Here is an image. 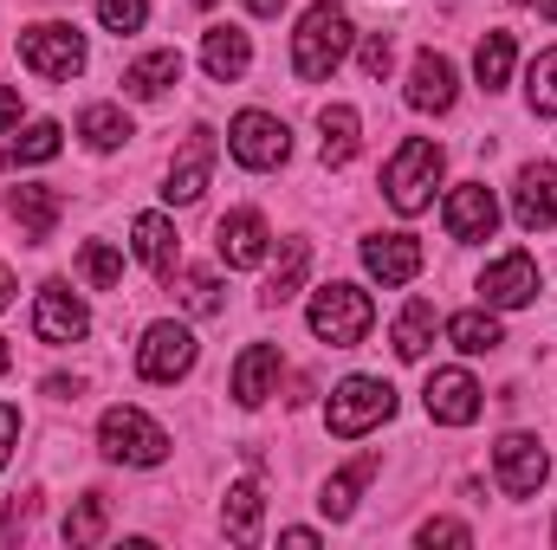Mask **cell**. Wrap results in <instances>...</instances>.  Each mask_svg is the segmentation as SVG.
<instances>
[{"label":"cell","instance_id":"6da1fadb","mask_svg":"<svg viewBox=\"0 0 557 550\" xmlns=\"http://www.w3.org/2000/svg\"><path fill=\"white\" fill-rule=\"evenodd\" d=\"M344 59H350V13L331 7V0H318V7L298 20V33H292V72H298L305 85H324Z\"/></svg>","mask_w":557,"mask_h":550},{"label":"cell","instance_id":"7a4b0ae2","mask_svg":"<svg viewBox=\"0 0 557 550\" xmlns=\"http://www.w3.org/2000/svg\"><path fill=\"white\" fill-rule=\"evenodd\" d=\"M370 324H376V304L363 285H318V298H311V337L318 343L357 350L370 337Z\"/></svg>","mask_w":557,"mask_h":550},{"label":"cell","instance_id":"3957f363","mask_svg":"<svg viewBox=\"0 0 557 550\" xmlns=\"http://www.w3.org/2000/svg\"><path fill=\"white\" fill-rule=\"evenodd\" d=\"M434 182H441V142L428 137H409L383 168V195H389L396 214H421L434 201Z\"/></svg>","mask_w":557,"mask_h":550},{"label":"cell","instance_id":"277c9868","mask_svg":"<svg viewBox=\"0 0 557 550\" xmlns=\"http://www.w3.org/2000/svg\"><path fill=\"white\" fill-rule=\"evenodd\" d=\"M20 65H26L33 78H46V85H72V78L85 72V33H78V26H59V20L26 26V33H20Z\"/></svg>","mask_w":557,"mask_h":550},{"label":"cell","instance_id":"5b68a950","mask_svg":"<svg viewBox=\"0 0 557 550\" xmlns=\"http://www.w3.org/2000/svg\"><path fill=\"white\" fill-rule=\"evenodd\" d=\"M389 414H396V389H389L383 376H350V383L331 389L324 427H331L337 440H357V434H370V427L389 421Z\"/></svg>","mask_w":557,"mask_h":550},{"label":"cell","instance_id":"8992f818","mask_svg":"<svg viewBox=\"0 0 557 550\" xmlns=\"http://www.w3.org/2000/svg\"><path fill=\"white\" fill-rule=\"evenodd\" d=\"M98 447H104V460H117V466H162V460H169V434H162L143 409H104Z\"/></svg>","mask_w":557,"mask_h":550},{"label":"cell","instance_id":"52a82bcc","mask_svg":"<svg viewBox=\"0 0 557 550\" xmlns=\"http://www.w3.org/2000/svg\"><path fill=\"white\" fill-rule=\"evenodd\" d=\"M195 370V330L188 324H149L137 343V376L143 383H182Z\"/></svg>","mask_w":557,"mask_h":550},{"label":"cell","instance_id":"ba28073f","mask_svg":"<svg viewBox=\"0 0 557 550\" xmlns=\"http://www.w3.org/2000/svg\"><path fill=\"white\" fill-rule=\"evenodd\" d=\"M227 149H234L240 168H278V162L292 155V130L278 124L273 111H240V117L227 124Z\"/></svg>","mask_w":557,"mask_h":550},{"label":"cell","instance_id":"9c48e42d","mask_svg":"<svg viewBox=\"0 0 557 550\" xmlns=\"http://www.w3.org/2000/svg\"><path fill=\"white\" fill-rule=\"evenodd\" d=\"M493 466H499L506 499H532V492L545 486V473H552V453H545L539 434H506V440L493 447Z\"/></svg>","mask_w":557,"mask_h":550},{"label":"cell","instance_id":"30bf717a","mask_svg":"<svg viewBox=\"0 0 557 550\" xmlns=\"http://www.w3.org/2000/svg\"><path fill=\"white\" fill-rule=\"evenodd\" d=\"M441 221H447V240L480 247V240H493V227H499V201H493V188H486V182H460V188L447 195Z\"/></svg>","mask_w":557,"mask_h":550},{"label":"cell","instance_id":"8fae6325","mask_svg":"<svg viewBox=\"0 0 557 550\" xmlns=\"http://www.w3.org/2000/svg\"><path fill=\"white\" fill-rule=\"evenodd\" d=\"M480 298H486L493 311H525V304L539 298V260H532V253L493 260V266L480 273Z\"/></svg>","mask_w":557,"mask_h":550},{"label":"cell","instance_id":"7c38bea8","mask_svg":"<svg viewBox=\"0 0 557 550\" xmlns=\"http://www.w3.org/2000/svg\"><path fill=\"white\" fill-rule=\"evenodd\" d=\"M512 221L525 234H545L557 227V162H525L519 168V188H512Z\"/></svg>","mask_w":557,"mask_h":550},{"label":"cell","instance_id":"4fadbf2b","mask_svg":"<svg viewBox=\"0 0 557 550\" xmlns=\"http://www.w3.org/2000/svg\"><path fill=\"white\" fill-rule=\"evenodd\" d=\"M421 402H428V414L441 427H467V421H480V383L467 370H434L428 389H421Z\"/></svg>","mask_w":557,"mask_h":550},{"label":"cell","instance_id":"5bb4252c","mask_svg":"<svg viewBox=\"0 0 557 550\" xmlns=\"http://www.w3.org/2000/svg\"><path fill=\"white\" fill-rule=\"evenodd\" d=\"M208 175H214V130H188L182 155L169 162V188H162V195H169L175 208H188V201H201Z\"/></svg>","mask_w":557,"mask_h":550},{"label":"cell","instance_id":"9a60e30c","mask_svg":"<svg viewBox=\"0 0 557 550\" xmlns=\"http://www.w3.org/2000/svg\"><path fill=\"white\" fill-rule=\"evenodd\" d=\"M33 330H39L46 343H78V337L91 330V311H85V304L52 278V285L39 291V304H33Z\"/></svg>","mask_w":557,"mask_h":550},{"label":"cell","instance_id":"2e32d148","mask_svg":"<svg viewBox=\"0 0 557 550\" xmlns=\"http://www.w3.org/2000/svg\"><path fill=\"white\" fill-rule=\"evenodd\" d=\"M363 266H370V278H383V285H409L428 266V253H421L416 234H370L363 240Z\"/></svg>","mask_w":557,"mask_h":550},{"label":"cell","instance_id":"e0dca14e","mask_svg":"<svg viewBox=\"0 0 557 550\" xmlns=\"http://www.w3.org/2000/svg\"><path fill=\"white\" fill-rule=\"evenodd\" d=\"M7 214H13V227L39 247V240H52V227H59V214H65V195L46 188V182H26V188L7 195Z\"/></svg>","mask_w":557,"mask_h":550},{"label":"cell","instance_id":"ac0fdd59","mask_svg":"<svg viewBox=\"0 0 557 550\" xmlns=\"http://www.w3.org/2000/svg\"><path fill=\"white\" fill-rule=\"evenodd\" d=\"M267 221L253 214V208H234L227 221H221V234H214V247H221V260L234 266V273H247V266H260L267 260Z\"/></svg>","mask_w":557,"mask_h":550},{"label":"cell","instance_id":"d6986e66","mask_svg":"<svg viewBox=\"0 0 557 550\" xmlns=\"http://www.w3.org/2000/svg\"><path fill=\"white\" fill-rule=\"evenodd\" d=\"M454 98H460V85H454V59H441V52H416V65H409V104L416 111H454Z\"/></svg>","mask_w":557,"mask_h":550},{"label":"cell","instance_id":"ffe728a7","mask_svg":"<svg viewBox=\"0 0 557 550\" xmlns=\"http://www.w3.org/2000/svg\"><path fill=\"white\" fill-rule=\"evenodd\" d=\"M278 370H285L278 343H247V350H240V363H234V402H240V409H260V402L273 396Z\"/></svg>","mask_w":557,"mask_h":550},{"label":"cell","instance_id":"44dd1931","mask_svg":"<svg viewBox=\"0 0 557 550\" xmlns=\"http://www.w3.org/2000/svg\"><path fill=\"white\" fill-rule=\"evenodd\" d=\"M247 65H253V39H247L240 26H208V39H201V72H208L214 85H234Z\"/></svg>","mask_w":557,"mask_h":550},{"label":"cell","instance_id":"7402d4cb","mask_svg":"<svg viewBox=\"0 0 557 550\" xmlns=\"http://www.w3.org/2000/svg\"><path fill=\"white\" fill-rule=\"evenodd\" d=\"M376 473H383V453H363V460H350L337 479H324V499H318V505H324V518H331V525H344V518L357 512V492H363Z\"/></svg>","mask_w":557,"mask_h":550},{"label":"cell","instance_id":"603a6c76","mask_svg":"<svg viewBox=\"0 0 557 550\" xmlns=\"http://www.w3.org/2000/svg\"><path fill=\"white\" fill-rule=\"evenodd\" d=\"M131 234H137V260L149 266V273L156 278L175 273V221H169V214H137Z\"/></svg>","mask_w":557,"mask_h":550},{"label":"cell","instance_id":"cb8c5ba5","mask_svg":"<svg viewBox=\"0 0 557 550\" xmlns=\"http://www.w3.org/2000/svg\"><path fill=\"white\" fill-rule=\"evenodd\" d=\"M447 343H454L460 357H493V350L506 343V330H499L493 311H454V317H447Z\"/></svg>","mask_w":557,"mask_h":550},{"label":"cell","instance_id":"d4e9b609","mask_svg":"<svg viewBox=\"0 0 557 550\" xmlns=\"http://www.w3.org/2000/svg\"><path fill=\"white\" fill-rule=\"evenodd\" d=\"M260 512H267V492H260V479H240V486H227L221 525H227V538H234V545H253V538H260Z\"/></svg>","mask_w":557,"mask_h":550},{"label":"cell","instance_id":"484cf974","mask_svg":"<svg viewBox=\"0 0 557 550\" xmlns=\"http://www.w3.org/2000/svg\"><path fill=\"white\" fill-rule=\"evenodd\" d=\"M318 130H324V142H318V155H324V168H344V162H350V155H357V130H363V124H357V111H350V104H331V111H318Z\"/></svg>","mask_w":557,"mask_h":550},{"label":"cell","instance_id":"4316f807","mask_svg":"<svg viewBox=\"0 0 557 550\" xmlns=\"http://www.w3.org/2000/svg\"><path fill=\"white\" fill-rule=\"evenodd\" d=\"M434 330H441V311H434L428 298H409V311L396 317V357H403V363H421L428 343H434Z\"/></svg>","mask_w":557,"mask_h":550},{"label":"cell","instance_id":"83f0119b","mask_svg":"<svg viewBox=\"0 0 557 550\" xmlns=\"http://www.w3.org/2000/svg\"><path fill=\"white\" fill-rule=\"evenodd\" d=\"M175 78H182V52L162 46V52H143L137 65L124 72V91H131V98H162Z\"/></svg>","mask_w":557,"mask_h":550},{"label":"cell","instance_id":"f1b7e54d","mask_svg":"<svg viewBox=\"0 0 557 550\" xmlns=\"http://www.w3.org/2000/svg\"><path fill=\"white\" fill-rule=\"evenodd\" d=\"M512 33L506 26H493L486 39H480V52H473V72H480V91H506V78H512Z\"/></svg>","mask_w":557,"mask_h":550},{"label":"cell","instance_id":"f546056e","mask_svg":"<svg viewBox=\"0 0 557 550\" xmlns=\"http://www.w3.org/2000/svg\"><path fill=\"white\" fill-rule=\"evenodd\" d=\"M59 137H65L59 124H26L20 137L0 149V168H20V162H52V155H59Z\"/></svg>","mask_w":557,"mask_h":550},{"label":"cell","instance_id":"4dcf8cb0","mask_svg":"<svg viewBox=\"0 0 557 550\" xmlns=\"http://www.w3.org/2000/svg\"><path fill=\"white\" fill-rule=\"evenodd\" d=\"M104 525H111L104 492H85V499H72V512H65V545H98Z\"/></svg>","mask_w":557,"mask_h":550},{"label":"cell","instance_id":"1f68e13d","mask_svg":"<svg viewBox=\"0 0 557 550\" xmlns=\"http://www.w3.org/2000/svg\"><path fill=\"white\" fill-rule=\"evenodd\" d=\"M78 137L91 142V149H117V142H131L137 130H131V117H124L117 104H91V111L78 117Z\"/></svg>","mask_w":557,"mask_h":550},{"label":"cell","instance_id":"d6a6232c","mask_svg":"<svg viewBox=\"0 0 557 550\" xmlns=\"http://www.w3.org/2000/svg\"><path fill=\"white\" fill-rule=\"evenodd\" d=\"M305 266H311V240H285V260H278V273L267 278V304H285V298H298V285H305Z\"/></svg>","mask_w":557,"mask_h":550},{"label":"cell","instance_id":"836d02e7","mask_svg":"<svg viewBox=\"0 0 557 550\" xmlns=\"http://www.w3.org/2000/svg\"><path fill=\"white\" fill-rule=\"evenodd\" d=\"M78 273L91 278L98 291H111V285L124 278V253H117L111 240H85V253H78Z\"/></svg>","mask_w":557,"mask_h":550},{"label":"cell","instance_id":"e575fe53","mask_svg":"<svg viewBox=\"0 0 557 550\" xmlns=\"http://www.w3.org/2000/svg\"><path fill=\"white\" fill-rule=\"evenodd\" d=\"M169 285L182 291V304H188L195 317H214V311H221V278L214 273H169Z\"/></svg>","mask_w":557,"mask_h":550},{"label":"cell","instance_id":"d590c367","mask_svg":"<svg viewBox=\"0 0 557 550\" xmlns=\"http://www.w3.org/2000/svg\"><path fill=\"white\" fill-rule=\"evenodd\" d=\"M525 91H532V111H539V117H557V46L532 59V78H525Z\"/></svg>","mask_w":557,"mask_h":550},{"label":"cell","instance_id":"8d00e7d4","mask_svg":"<svg viewBox=\"0 0 557 550\" xmlns=\"http://www.w3.org/2000/svg\"><path fill=\"white\" fill-rule=\"evenodd\" d=\"M98 20H104L111 33H143V20H149V0H98Z\"/></svg>","mask_w":557,"mask_h":550},{"label":"cell","instance_id":"74e56055","mask_svg":"<svg viewBox=\"0 0 557 550\" xmlns=\"http://www.w3.org/2000/svg\"><path fill=\"white\" fill-rule=\"evenodd\" d=\"M416 538H421L428 550H434V545H473V532H467V525H454V518H428Z\"/></svg>","mask_w":557,"mask_h":550},{"label":"cell","instance_id":"f35d334b","mask_svg":"<svg viewBox=\"0 0 557 550\" xmlns=\"http://www.w3.org/2000/svg\"><path fill=\"white\" fill-rule=\"evenodd\" d=\"M363 72H370V78H383V72H389V39H383V33H370V39H363Z\"/></svg>","mask_w":557,"mask_h":550},{"label":"cell","instance_id":"ab89813d","mask_svg":"<svg viewBox=\"0 0 557 550\" xmlns=\"http://www.w3.org/2000/svg\"><path fill=\"white\" fill-rule=\"evenodd\" d=\"M13 447H20V409H7V402H0V466L13 460Z\"/></svg>","mask_w":557,"mask_h":550},{"label":"cell","instance_id":"60d3db41","mask_svg":"<svg viewBox=\"0 0 557 550\" xmlns=\"http://www.w3.org/2000/svg\"><path fill=\"white\" fill-rule=\"evenodd\" d=\"M13 124H20V85H7V91H0V137H7Z\"/></svg>","mask_w":557,"mask_h":550},{"label":"cell","instance_id":"b9f144b4","mask_svg":"<svg viewBox=\"0 0 557 550\" xmlns=\"http://www.w3.org/2000/svg\"><path fill=\"white\" fill-rule=\"evenodd\" d=\"M278 538H285V545H298V550L318 545V532H305V525H292V532H278Z\"/></svg>","mask_w":557,"mask_h":550},{"label":"cell","instance_id":"7bdbcfd3","mask_svg":"<svg viewBox=\"0 0 557 550\" xmlns=\"http://www.w3.org/2000/svg\"><path fill=\"white\" fill-rule=\"evenodd\" d=\"M247 13H260V20H278V13H285V0H247Z\"/></svg>","mask_w":557,"mask_h":550},{"label":"cell","instance_id":"ee69618b","mask_svg":"<svg viewBox=\"0 0 557 550\" xmlns=\"http://www.w3.org/2000/svg\"><path fill=\"white\" fill-rule=\"evenodd\" d=\"M7 304H13V273L0 266V311H7Z\"/></svg>","mask_w":557,"mask_h":550},{"label":"cell","instance_id":"f6af8a7d","mask_svg":"<svg viewBox=\"0 0 557 550\" xmlns=\"http://www.w3.org/2000/svg\"><path fill=\"white\" fill-rule=\"evenodd\" d=\"M7 363H13V343H7V337H0V376H7Z\"/></svg>","mask_w":557,"mask_h":550},{"label":"cell","instance_id":"bcb514c9","mask_svg":"<svg viewBox=\"0 0 557 550\" xmlns=\"http://www.w3.org/2000/svg\"><path fill=\"white\" fill-rule=\"evenodd\" d=\"M539 13H545V20H557V0H539Z\"/></svg>","mask_w":557,"mask_h":550},{"label":"cell","instance_id":"7dc6e473","mask_svg":"<svg viewBox=\"0 0 557 550\" xmlns=\"http://www.w3.org/2000/svg\"><path fill=\"white\" fill-rule=\"evenodd\" d=\"M552 538H557V525H552Z\"/></svg>","mask_w":557,"mask_h":550}]
</instances>
